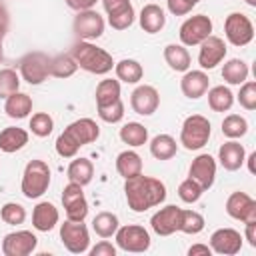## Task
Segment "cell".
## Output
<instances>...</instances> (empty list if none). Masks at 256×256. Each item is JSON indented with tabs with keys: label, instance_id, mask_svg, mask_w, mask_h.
Here are the masks:
<instances>
[{
	"label": "cell",
	"instance_id": "816d5d0a",
	"mask_svg": "<svg viewBox=\"0 0 256 256\" xmlns=\"http://www.w3.org/2000/svg\"><path fill=\"white\" fill-rule=\"evenodd\" d=\"M8 24H10V20H0V44L6 36V32H8Z\"/></svg>",
	"mask_w": 256,
	"mask_h": 256
},
{
	"label": "cell",
	"instance_id": "7dc6e473",
	"mask_svg": "<svg viewBox=\"0 0 256 256\" xmlns=\"http://www.w3.org/2000/svg\"><path fill=\"white\" fill-rule=\"evenodd\" d=\"M90 256H116V246L108 240H100L96 246L88 248Z\"/></svg>",
	"mask_w": 256,
	"mask_h": 256
},
{
	"label": "cell",
	"instance_id": "74e56055",
	"mask_svg": "<svg viewBox=\"0 0 256 256\" xmlns=\"http://www.w3.org/2000/svg\"><path fill=\"white\" fill-rule=\"evenodd\" d=\"M248 132V120L240 114H228L222 120V134L230 140H238Z\"/></svg>",
	"mask_w": 256,
	"mask_h": 256
},
{
	"label": "cell",
	"instance_id": "681fc988",
	"mask_svg": "<svg viewBox=\"0 0 256 256\" xmlns=\"http://www.w3.org/2000/svg\"><path fill=\"white\" fill-rule=\"evenodd\" d=\"M244 238L248 240V244H250L252 248H256V222H246Z\"/></svg>",
	"mask_w": 256,
	"mask_h": 256
},
{
	"label": "cell",
	"instance_id": "603a6c76",
	"mask_svg": "<svg viewBox=\"0 0 256 256\" xmlns=\"http://www.w3.org/2000/svg\"><path fill=\"white\" fill-rule=\"evenodd\" d=\"M60 220L58 208L52 202H38L32 210V226L38 232H50Z\"/></svg>",
	"mask_w": 256,
	"mask_h": 256
},
{
	"label": "cell",
	"instance_id": "ba28073f",
	"mask_svg": "<svg viewBox=\"0 0 256 256\" xmlns=\"http://www.w3.org/2000/svg\"><path fill=\"white\" fill-rule=\"evenodd\" d=\"M224 34L232 46H246L254 38L252 20L242 12H232L224 20Z\"/></svg>",
	"mask_w": 256,
	"mask_h": 256
},
{
	"label": "cell",
	"instance_id": "1f68e13d",
	"mask_svg": "<svg viewBox=\"0 0 256 256\" xmlns=\"http://www.w3.org/2000/svg\"><path fill=\"white\" fill-rule=\"evenodd\" d=\"M208 92V106L214 112H228L234 104V94L228 86L220 84V86H212L206 90Z\"/></svg>",
	"mask_w": 256,
	"mask_h": 256
},
{
	"label": "cell",
	"instance_id": "6da1fadb",
	"mask_svg": "<svg viewBox=\"0 0 256 256\" xmlns=\"http://www.w3.org/2000/svg\"><path fill=\"white\" fill-rule=\"evenodd\" d=\"M124 194L132 212H146L166 200V186L162 180L144 176L142 172L124 180Z\"/></svg>",
	"mask_w": 256,
	"mask_h": 256
},
{
	"label": "cell",
	"instance_id": "ac0fdd59",
	"mask_svg": "<svg viewBox=\"0 0 256 256\" xmlns=\"http://www.w3.org/2000/svg\"><path fill=\"white\" fill-rule=\"evenodd\" d=\"M130 106L136 114L140 116H150L158 110L160 106V94L154 86L150 84H140L132 90L130 94Z\"/></svg>",
	"mask_w": 256,
	"mask_h": 256
},
{
	"label": "cell",
	"instance_id": "9a60e30c",
	"mask_svg": "<svg viewBox=\"0 0 256 256\" xmlns=\"http://www.w3.org/2000/svg\"><path fill=\"white\" fill-rule=\"evenodd\" d=\"M200 52H198V64L202 70H212L216 68L224 58H226V42L220 36L210 34L206 40H202L200 44Z\"/></svg>",
	"mask_w": 256,
	"mask_h": 256
},
{
	"label": "cell",
	"instance_id": "8d00e7d4",
	"mask_svg": "<svg viewBox=\"0 0 256 256\" xmlns=\"http://www.w3.org/2000/svg\"><path fill=\"white\" fill-rule=\"evenodd\" d=\"M118 216L116 214H112V212H100V214H96L94 216V220H92V230L100 236V238H110V236H114L116 234V230H118Z\"/></svg>",
	"mask_w": 256,
	"mask_h": 256
},
{
	"label": "cell",
	"instance_id": "4dcf8cb0",
	"mask_svg": "<svg viewBox=\"0 0 256 256\" xmlns=\"http://www.w3.org/2000/svg\"><path fill=\"white\" fill-rule=\"evenodd\" d=\"M248 72H250L248 64L244 60H240V58H230L222 66V78H224V82H228L232 86L244 84L248 80Z\"/></svg>",
	"mask_w": 256,
	"mask_h": 256
},
{
	"label": "cell",
	"instance_id": "d6a6232c",
	"mask_svg": "<svg viewBox=\"0 0 256 256\" xmlns=\"http://www.w3.org/2000/svg\"><path fill=\"white\" fill-rule=\"evenodd\" d=\"M68 180L70 182H76L80 186H86L92 182V176H94V164L88 160V158H74L68 166Z\"/></svg>",
	"mask_w": 256,
	"mask_h": 256
},
{
	"label": "cell",
	"instance_id": "9f6ffc18",
	"mask_svg": "<svg viewBox=\"0 0 256 256\" xmlns=\"http://www.w3.org/2000/svg\"><path fill=\"white\" fill-rule=\"evenodd\" d=\"M0 56H2V44H0Z\"/></svg>",
	"mask_w": 256,
	"mask_h": 256
},
{
	"label": "cell",
	"instance_id": "8992f818",
	"mask_svg": "<svg viewBox=\"0 0 256 256\" xmlns=\"http://www.w3.org/2000/svg\"><path fill=\"white\" fill-rule=\"evenodd\" d=\"M48 66H50V56L44 54V52H28L18 62L22 80L32 84V86L42 84L50 76V68Z\"/></svg>",
	"mask_w": 256,
	"mask_h": 256
},
{
	"label": "cell",
	"instance_id": "7c38bea8",
	"mask_svg": "<svg viewBox=\"0 0 256 256\" xmlns=\"http://www.w3.org/2000/svg\"><path fill=\"white\" fill-rule=\"evenodd\" d=\"M72 28H74V34L78 36V40L92 42V40H96L104 34L106 22L94 8H90V10H82V12L76 14Z\"/></svg>",
	"mask_w": 256,
	"mask_h": 256
},
{
	"label": "cell",
	"instance_id": "52a82bcc",
	"mask_svg": "<svg viewBox=\"0 0 256 256\" xmlns=\"http://www.w3.org/2000/svg\"><path fill=\"white\" fill-rule=\"evenodd\" d=\"M114 238H116V246L124 252H146L152 244L148 230L140 224L118 226Z\"/></svg>",
	"mask_w": 256,
	"mask_h": 256
},
{
	"label": "cell",
	"instance_id": "f35d334b",
	"mask_svg": "<svg viewBox=\"0 0 256 256\" xmlns=\"http://www.w3.org/2000/svg\"><path fill=\"white\" fill-rule=\"evenodd\" d=\"M28 128H30V132H32L34 136L46 138V136H50L52 130H54V120H52V116H50L48 112H36V114H32Z\"/></svg>",
	"mask_w": 256,
	"mask_h": 256
},
{
	"label": "cell",
	"instance_id": "83f0119b",
	"mask_svg": "<svg viewBox=\"0 0 256 256\" xmlns=\"http://www.w3.org/2000/svg\"><path fill=\"white\" fill-rule=\"evenodd\" d=\"M116 172L126 180L142 172V158L134 150H124L116 156Z\"/></svg>",
	"mask_w": 256,
	"mask_h": 256
},
{
	"label": "cell",
	"instance_id": "b9f144b4",
	"mask_svg": "<svg viewBox=\"0 0 256 256\" xmlns=\"http://www.w3.org/2000/svg\"><path fill=\"white\" fill-rule=\"evenodd\" d=\"M16 90H20V76L12 68H2L0 70V98L6 100Z\"/></svg>",
	"mask_w": 256,
	"mask_h": 256
},
{
	"label": "cell",
	"instance_id": "bcb514c9",
	"mask_svg": "<svg viewBox=\"0 0 256 256\" xmlns=\"http://www.w3.org/2000/svg\"><path fill=\"white\" fill-rule=\"evenodd\" d=\"M200 0H166V6H168V12L174 14V16H184L188 14Z\"/></svg>",
	"mask_w": 256,
	"mask_h": 256
},
{
	"label": "cell",
	"instance_id": "9c48e42d",
	"mask_svg": "<svg viewBox=\"0 0 256 256\" xmlns=\"http://www.w3.org/2000/svg\"><path fill=\"white\" fill-rule=\"evenodd\" d=\"M60 240L72 254H84L90 248V234L84 222L66 220L64 224H60Z\"/></svg>",
	"mask_w": 256,
	"mask_h": 256
},
{
	"label": "cell",
	"instance_id": "277c9868",
	"mask_svg": "<svg viewBox=\"0 0 256 256\" xmlns=\"http://www.w3.org/2000/svg\"><path fill=\"white\" fill-rule=\"evenodd\" d=\"M50 176H52L50 166L44 160H40V158L30 160L22 172V182H20L22 194L28 200H36V198L44 196L50 186Z\"/></svg>",
	"mask_w": 256,
	"mask_h": 256
},
{
	"label": "cell",
	"instance_id": "484cf974",
	"mask_svg": "<svg viewBox=\"0 0 256 256\" xmlns=\"http://www.w3.org/2000/svg\"><path fill=\"white\" fill-rule=\"evenodd\" d=\"M28 144V132L18 126H8L0 130V150L6 154L18 152Z\"/></svg>",
	"mask_w": 256,
	"mask_h": 256
},
{
	"label": "cell",
	"instance_id": "f546056e",
	"mask_svg": "<svg viewBox=\"0 0 256 256\" xmlns=\"http://www.w3.org/2000/svg\"><path fill=\"white\" fill-rule=\"evenodd\" d=\"M114 72H116V78L120 82H126V84H136L144 76L142 64L134 58H124L118 64H114Z\"/></svg>",
	"mask_w": 256,
	"mask_h": 256
},
{
	"label": "cell",
	"instance_id": "ee69618b",
	"mask_svg": "<svg viewBox=\"0 0 256 256\" xmlns=\"http://www.w3.org/2000/svg\"><path fill=\"white\" fill-rule=\"evenodd\" d=\"M238 102H240V106L244 110H254L256 108V82L246 80L244 84H240Z\"/></svg>",
	"mask_w": 256,
	"mask_h": 256
},
{
	"label": "cell",
	"instance_id": "30bf717a",
	"mask_svg": "<svg viewBox=\"0 0 256 256\" xmlns=\"http://www.w3.org/2000/svg\"><path fill=\"white\" fill-rule=\"evenodd\" d=\"M210 34H212V20L206 14H196V16L186 18L178 32L180 42L184 46H198Z\"/></svg>",
	"mask_w": 256,
	"mask_h": 256
},
{
	"label": "cell",
	"instance_id": "f5cc1de1",
	"mask_svg": "<svg viewBox=\"0 0 256 256\" xmlns=\"http://www.w3.org/2000/svg\"><path fill=\"white\" fill-rule=\"evenodd\" d=\"M246 160H248V170H250V174H254V172H256V168H254V160H256V152H252V154H250V156H248Z\"/></svg>",
	"mask_w": 256,
	"mask_h": 256
},
{
	"label": "cell",
	"instance_id": "11a10c76",
	"mask_svg": "<svg viewBox=\"0 0 256 256\" xmlns=\"http://www.w3.org/2000/svg\"><path fill=\"white\" fill-rule=\"evenodd\" d=\"M244 2H246V4H248V6H252V8H254V6H256V0H244Z\"/></svg>",
	"mask_w": 256,
	"mask_h": 256
},
{
	"label": "cell",
	"instance_id": "4316f807",
	"mask_svg": "<svg viewBox=\"0 0 256 256\" xmlns=\"http://www.w3.org/2000/svg\"><path fill=\"white\" fill-rule=\"evenodd\" d=\"M164 60L174 72H186L190 70V52L186 50L184 44H168L164 48Z\"/></svg>",
	"mask_w": 256,
	"mask_h": 256
},
{
	"label": "cell",
	"instance_id": "836d02e7",
	"mask_svg": "<svg viewBox=\"0 0 256 256\" xmlns=\"http://www.w3.org/2000/svg\"><path fill=\"white\" fill-rule=\"evenodd\" d=\"M120 140L132 148L144 146L148 142V128L140 122H126L120 128Z\"/></svg>",
	"mask_w": 256,
	"mask_h": 256
},
{
	"label": "cell",
	"instance_id": "4fadbf2b",
	"mask_svg": "<svg viewBox=\"0 0 256 256\" xmlns=\"http://www.w3.org/2000/svg\"><path fill=\"white\" fill-rule=\"evenodd\" d=\"M38 238L30 230H16L8 232L2 238V254L4 256H28L36 250Z\"/></svg>",
	"mask_w": 256,
	"mask_h": 256
},
{
	"label": "cell",
	"instance_id": "44dd1931",
	"mask_svg": "<svg viewBox=\"0 0 256 256\" xmlns=\"http://www.w3.org/2000/svg\"><path fill=\"white\" fill-rule=\"evenodd\" d=\"M208 88H210V78L204 70H186L180 80V90L190 100L202 98Z\"/></svg>",
	"mask_w": 256,
	"mask_h": 256
},
{
	"label": "cell",
	"instance_id": "3957f363",
	"mask_svg": "<svg viewBox=\"0 0 256 256\" xmlns=\"http://www.w3.org/2000/svg\"><path fill=\"white\" fill-rule=\"evenodd\" d=\"M70 54L76 60L78 68H82V70H86L90 74H96V76H104L114 68L112 54L106 52L104 48L88 42V40H78L72 46Z\"/></svg>",
	"mask_w": 256,
	"mask_h": 256
},
{
	"label": "cell",
	"instance_id": "c3c4849f",
	"mask_svg": "<svg viewBox=\"0 0 256 256\" xmlns=\"http://www.w3.org/2000/svg\"><path fill=\"white\" fill-rule=\"evenodd\" d=\"M96 2H98V0H66L68 8H72V10H76V12L90 10V8H94Z\"/></svg>",
	"mask_w": 256,
	"mask_h": 256
},
{
	"label": "cell",
	"instance_id": "e575fe53",
	"mask_svg": "<svg viewBox=\"0 0 256 256\" xmlns=\"http://www.w3.org/2000/svg\"><path fill=\"white\" fill-rule=\"evenodd\" d=\"M178 144L170 134H158L150 140V154L156 160H170L172 156H176Z\"/></svg>",
	"mask_w": 256,
	"mask_h": 256
},
{
	"label": "cell",
	"instance_id": "2e32d148",
	"mask_svg": "<svg viewBox=\"0 0 256 256\" xmlns=\"http://www.w3.org/2000/svg\"><path fill=\"white\" fill-rule=\"evenodd\" d=\"M180 220H182V208L168 204L152 214L150 226L158 236H170L174 232H180Z\"/></svg>",
	"mask_w": 256,
	"mask_h": 256
},
{
	"label": "cell",
	"instance_id": "d6986e66",
	"mask_svg": "<svg viewBox=\"0 0 256 256\" xmlns=\"http://www.w3.org/2000/svg\"><path fill=\"white\" fill-rule=\"evenodd\" d=\"M188 178H192L202 190L212 188L216 180V160L210 154H198L188 168Z\"/></svg>",
	"mask_w": 256,
	"mask_h": 256
},
{
	"label": "cell",
	"instance_id": "60d3db41",
	"mask_svg": "<svg viewBox=\"0 0 256 256\" xmlns=\"http://www.w3.org/2000/svg\"><path fill=\"white\" fill-rule=\"evenodd\" d=\"M0 218H2V222L10 224V226L24 224V220H26V208L22 204H18V202H6L0 208Z\"/></svg>",
	"mask_w": 256,
	"mask_h": 256
},
{
	"label": "cell",
	"instance_id": "e0dca14e",
	"mask_svg": "<svg viewBox=\"0 0 256 256\" xmlns=\"http://www.w3.org/2000/svg\"><path fill=\"white\" fill-rule=\"evenodd\" d=\"M226 214L240 222H256V200L246 192H232L226 200Z\"/></svg>",
	"mask_w": 256,
	"mask_h": 256
},
{
	"label": "cell",
	"instance_id": "7bdbcfd3",
	"mask_svg": "<svg viewBox=\"0 0 256 256\" xmlns=\"http://www.w3.org/2000/svg\"><path fill=\"white\" fill-rule=\"evenodd\" d=\"M202 194H204V190H202L192 178L182 180L180 186H178V196H180V200L186 202V204H194V202H198Z\"/></svg>",
	"mask_w": 256,
	"mask_h": 256
},
{
	"label": "cell",
	"instance_id": "d4e9b609",
	"mask_svg": "<svg viewBox=\"0 0 256 256\" xmlns=\"http://www.w3.org/2000/svg\"><path fill=\"white\" fill-rule=\"evenodd\" d=\"M4 112H6L8 118H14V120L26 118L32 112V98L26 92L16 90L14 94H10L4 100Z\"/></svg>",
	"mask_w": 256,
	"mask_h": 256
},
{
	"label": "cell",
	"instance_id": "5bb4252c",
	"mask_svg": "<svg viewBox=\"0 0 256 256\" xmlns=\"http://www.w3.org/2000/svg\"><path fill=\"white\" fill-rule=\"evenodd\" d=\"M102 6L108 16V24L114 30H126L134 24V6L130 0H102Z\"/></svg>",
	"mask_w": 256,
	"mask_h": 256
},
{
	"label": "cell",
	"instance_id": "ab89813d",
	"mask_svg": "<svg viewBox=\"0 0 256 256\" xmlns=\"http://www.w3.org/2000/svg\"><path fill=\"white\" fill-rule=\"evenodd\" d=\"M204 216L196 210H184L182 208V220H180V232L184 234H200L204 230Z\"/></svg>",
	"mask_w": 256,
	"mask_h": 256
},
{
	"label": "cell",
	"instance_id": "cb8c5ba5",
	"mask_svg": "<svg viewBox=\"0 0 256 256\" xmlns=\"http://www.w3.org/2000/svg\"><path fill=\"white\" fill-rule=\"evenodd\" d=\"M140 28L148 34H156L166 26V14L158 4H146L138 16Z\"/></svg>",
	"mask_w": 256,
	"mask_h": 256
},
{
	"label": "cell",
	"instance_id": "7402d4cb",
	"mask_svg": "<svg viewBox=\"0 0 256 256\" xmlns=\"http://www.w3.org/2000/svg\"><path fill=\"white\" fill-rule=\"evenodd\" d=\"M218 160H220V164H222L224 170L234 172V170H238V168L246 162V150H244V146H242L240 142L228 140V142H224V144L220 146V150H218Z\"/></svg>",
	"mask_w": 256,
	"mask_h": 256
},
{
	"label": "cell",
	"instance_id": "f6af8a7d",
	"mask_svg": "<svg viewBox=\"0 0 256 256\" xmlns=\"http://www.w3.org/2000/svg\"><path fill=\"white\" fill-rule=\"evenodd\" d=\"M98 116H100V120H104V122H108V124L120 122V120L124 118V102L118 100V102H114V104H110V106L98 108Z\"/></svg>",
	"mask_w": 256,
	"mask_h": 256
},
{
	"label": "cell",
	"instance_id": "ffe728a7",
	"mask_svg": "<svg viewBox=\"0 0 256 256\" xmlns=\"http://www.w3.org/2000/svg\"><path fill=\"white\" fill-rule=\"evenodd\" d=\"M242 234L234 228H218L210 236V250L224 256H234L242 248Z\"/></svg>",
	"mask_w": 256,
	"mask_h": 256
},
{
	"label": "cell",
	"instance_id": "f907efd6",
	"mask_svg": "<svg viewBox=\"0 0 256 256\" xmlns=\"http://www.w3.org/2000/svg\"><path fill=\"white\" fill-rule=\"evenodd\" d=\"M188 254H190V256H196V254H206V256H210L212 250H210L208 244H192V246L188 248Z\"/></svg>",
	"mask_w": 256,
	"mask_h": 256
},
{
	"label": "cell",
	"instance_id": "d590c367",
	"mask_svg": "<svg viewBox=\"0 0 256 256\" xmlns=\"http://www.w3.org/2000/svg\"><path fill=\"white\" fill-rule=\"evenodd\" d=\"M50 76L54 78H70L72 74H76L78 64L72 58V54H58L50 58Z\"/></svg>",
	"mask_w": 256,
	"mask_h": 256
},
{
	"label": "cell",
	"instance_id": "f1b7e54d",
	"mask_svg": "<svg viewBox=\"0 0 256 256\" xmlns=\"http://www.w3.org/2000/svg\"><path fill=\"white\" fill-rule=\"evenodd\" d=\"M122 90H120V80H112V78H106V80H100L98 86H96V108H102V106H110L120 98Z\"/></svg>",
	"mask_w": 256,
	"mask_h": 256
},
{
	"label": "cell",
	"instance_id": "8fae6325",
	"mask_svg": "<svg viewBox=\"0 0 256 256\" xmlns=\"http://www.w3.org/2000/svg\"><path fill=\"white\" fill-rule=\"evenodd\" d=\"M84 186L76 184V182H68L62 190V206L66 212L68 220L74 222H84V218L88 216V202L84 198Z\"/></svg>",
	"mask_w": 256,
	"mask_h": 256
},
{
	"label": "cell",
	"instance_id": "7a4b0ae2",
	"mask_svg": "<svg viewBox=\"0 0 256 256\" xmlns=\"http://www.w3.org/2000/svg\"><path fill=\"white\" fill-rule=\"evenodd\" d=\"M98 136L100 126L92 118H78L70 122L64 128V132L56 138V152L62 158H74L82 146L96 142Z\"/></svg>",
	"mask_w": 256,
	"mask_h": 256
},
{
	"label": "cell",
	"instance_id": "5b68a950",
	"mask_svg": "<svg viewBox=\"0 0 256 256\" xmlns=\"http://www.w3.org/2000/svg\"><path fill=\"white\" fill-rule=\"evenodd\" d=\"M210 120L202 114H192L182 122V130H180V144L186 150H200L208 144L210 140Z\"/></svg>",
	"mask_w": 256,
	"mask_h": 256
},
{
	"label": "cell",
	"instance_id": "db71d44e",
	"mask_svg": "<svg viewBox=\"0 0 256 256\" xmlns=\"http://www.w3.org/2000/svg\"><path fill=\"white\" fill-rule=\"evenodd\" d=\"M0 20H10V16H8V10L0 4Z\"/></svg>",
	"mask_w": 256,
	"mask_h": 256
}]
</instances>
